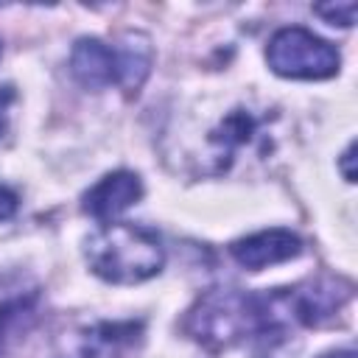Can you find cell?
I'll return each mask as SVG.
<instances>
[{"label":"cell","mask_w":358,"mask_h":358,"mask_svg":"<svg viewBox=\"0 0 358 358\" xmlns=\"http://www.w3.org/2000/svg\"><path fill=\"white\" fill-rule=\"evenodd\" d=\"M92 274L115 285H134L162 271L165 249L154 229L140 224H106L84 246Z\"/></svg>","instance_id":"6da1fadb"},{"label":"cell","mask_w":358,"mask_h":358,"mask_svg":"<svg viewBox=\"0 0 358 358\" xmlns=\"http://www.w3.org/2000/svg\"><path fill=\"white\" fill-rule=\"evenodd\" d=\"M185 333L207 350H227L243 338H260L257 294L238 288L207 291L185 319Z\"/></svg>","instance_id":"7a4b0ae2"},{"label":"cell","mask_w":358,"mask_h":358,"mask_svg":"<svg viewBox=\"0 0 358 358\" xmlns=\"http://www.w3.org/2000/svg\"><path fill=\"white\" fill-rule=\"evenodd\" d=\"M268 308L280 330L285 333L291 324L302 327H319L330 322L352 296V282L341 277H316L305 280L294 288H277L266 291Z\"/></svg>","instance_id":"3957f363"},{"label":"cell","mask_w":358,"mask_h":358,"mask_svg":"<svg viewBox=\"0 0 358 358\" xmlns=\"http://www.w3.org/2000/svg\"><path fill=\"white\" fill-rule=\"evenodd\" d=\"M266 62L277 76H282V78H305V81L330 78L341 67L338 50L327 39H322L313 31L299 28V25L280 28L268 39Z\"/></svg>","instance_id":"277c9868"},{"label":"cell","mask_w":358,"mask_h":358,"mask_svg":"<svg viewBox=\"0 0 358 358\" xmlns=\"http://www.w3.org/2000/svg\"><path fill=\"white\" fill-rule=\"evenodd\" d=\"M229 252L243 268L260 271L266 266L285 263V260L302 255V238L291 229L274 227V229H263V232H255V235H246V238L235 241L229 246Z\"/></svg>","instance_id":"5b68a950"},{"label":"cell","mask_w":358,"mask_h":358,"mask_svg":"<svg viewBox=\"0 0 358 358\" xmlns=\"http://www.w3.org/2000/svg\"><path fill=\"white\" fill-rule=\"evenodd\" d=\"M143 347V322H98L78 336L81 358H134Z\"/></svg>","instance_id":"8992f818"},{"label":"cell","mask_w":358,"mask_h":358,"mask_svg":"<svg viewBox=\"0 0 358 358\" xmlns=\"http://www.w3.org/2000/svg\"><path fill=\"white\" fill-rule=\"evenodd\" d=\"M143 196V182L131 171H115L98 179L81 199V210L98 221L115 218L131 204H137Z\"/></svg>","instance_id":"52a82bcc"},{"label":"cell","mask_w":358,"mask_h":358,"mask_svg":"<svg viewBox=\"0 0 358 358\" xmlns=\"http://www.w3.org/2000/svg\"><path fill=\"white\" fill-rule=\"evenodd\" d=\"M70 73L84 90H106L117 84V56L115 48L95 36H84L73 45L70 53Z\"/></svg>","instance_id":"ba28073f"},{"label":"cell","mask_w":358,"mask_h":358,"mask_svg":"<svg viewBox=\"0 0 358 358\" xmlns=\"http://www.w3.org/2000/svg\"><path fill=\"white\" fill-rule=\"evenodd\" d=\"M112 48L117 56V84L126 92H137L151 73V62H154L151 39L140 31H123L117 36V45Z\"/></svg>","instance_id":"9c48e42d"},{"label":"cell","mask_w":358,"mask_h":358,"mask_svg":"<svg viewBox=\"0 0 358 358\" xmlns=\"http://www.w3.org/2000/svg\"><path fill=\"white\" fill-rule=\"evenodd\" d=\"M255 131H257L255 115L246 109H232L210 134V145L215 148V157H232L238 148L255 140Z\"/></svg>","instance_id":"30bf717a"},{"label":"cell","mask_w":358,"mask_h":358,"mask_svg":"<svg viewBox=\"0 0 358 358\" xmlns=\"http://www.w3.org/2000/svg\"><path fill=\"white\" fill-rule=\"evenodd\" d=\"M355 11L358 6L352 0L347 3H322V6H313V14H319L324 22L330 25H341V28H350L355 22Z\"/></svg>","instance_id":"8fae6325"},{"label":"cell","mask_w":358,"mask_h":358,"mask_svg":"<svg viewBox=\"0 0 358 358\" xmlns=\"http://www.w3.org/2000/svg\"><path fill=\"white\" fill-rule=\"evenodd\" d=\"M20 296H11V294H6L3 288H0V338H3V333H6V324H8V319L14 316V310L20 308Z\"/></svg>","instance_id":"7c38bea8"},{"label":"cell","mask_w":358,"mask_h":358,"mask_svg":"<svg viewBox=\"0 0 358 358\" xmlns=\"http://www.w3.org/2000/svg\"><path fill=\"white\" fill-rule=\"evenodd\" d=\"M14 98H17L14 87H11V84H3V87H0V137L6 134V126H8V109H11Z\"/></svg>","instance_id":"4fadbf2b"},{"label":"cell","mask_w":358,"mask_h":358,"mask_svg":"<svg viewBox=\"0 0 358 358\" xmlns=\"http://www.w3.org/2000/svg\"><path fill=\"white\" fill-rule=\"evenodd\" d=\"M17 204H20V201H17V193L0 185V221L11 218V215L17 213Z\"/></svg>","instance_id":"5bb4252c"},{"label":"cell","mask_w":358,"mask_h":358,"mask_svg":"<svg viewBox=\"0 0 358 358\" xmlns=\"http://www.w3.org/2000/svg\"><path fill=\"white\" fill-rule=\"evenodd\" d=\"M352 162H355V143H350L347 151L341 154V173H344L347 182H355V168H352Z\"/></svg>","instance_id":"9a60e30c"},{"label":"cell","mask_w":358,"mask_h":358,"mask_svg":"<svg viewBox=\"0 0 358 358\" xmlns=\"http://www.w3.org/2000/svg\"><path fill=\"white\" fill-rule=\"evenodd\" d=\"M319 358H355V350H333V352H324Z\"/></svg>","instance_id":"2e32d148"}]
</instances>
